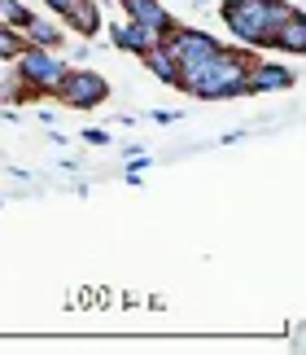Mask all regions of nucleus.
<instances>
[{"label": "nucleus", "instance_id": "4468645a", "mask_svg": "<svg viewBox=\"0 0 306 355\" xmlns=\"http://www.w3.org/2000/svg\"><path fill=\"white\" fill-rule=\"evenodd\" d=\"M35 18V9L31 5H22V0H0V22L13 26V31H26Z\"/></svg>", "mask_w": 306, "mask_h": 355}, {"label": "nucleus", "instance_id": "6e6552de", "mask_svg": "<svg viewBox=\"0 0 306 355\" xmlns=\"http://www.w3.org/2000/svg\"><path fill=\"white\" fill-rule=\"evenodd\" d=\"M57 22L66 26V31H75L79 40H96L105 31V9H101V0H75Z\"/></svg>", "mask_w": 306, "mask_h": 355}, {"label": "nucleus", "instance_id": "20e7f679", "mask_svg": "<svg viewBox=\"0 0 306 355\" xmlns=\"http://www.w3.org/2000/svg\"><path fill=\"white\" fill-rule=\"evenodd\" d=\"M13 71H18V79L31 88V97H53V92H57V84L66 79V71H71V62L57 58L53 49L22 44V53L13 58Z\"/></svg>", "mask_w": 306, "mask_h": 355}, {"label": "nucleus", "instance_id": "f257e3e1", "mask_svg": "<svg viewBox=\"0 0 306 355\" xmlns=\"http://www.w3.org/2000/svg\"><path fill=\"white\" fill-rule=\"evenodd\" d=\"M298 5L294 0H224L219 5V18L232 31V44L271 53V35L285 18H294Z\"/></svg>", "mask_w": 306, "mask_h": 355}, {"label": "nucleus", "instance_id": "423d86ee", "mask_svg": "<svg viewBox=\"0 0 306 355\" xmlns=\"http://www.w3.org/2000/svg\"><path fill=\"white\" fill-rule=\"evenodd\" d=\"M298 84V71L276 58H258L245 75V97H262V92H289Z\"/></svg>", "mask_w": 306, "mask_h": 355}, {"label": "nucleus", "instance_id": "dca6fc26", "mask_svg": "<svg viewBox=\"0 0 306 355\" xmlns=\"http://www.w3.org/2000/svg\"><path fill=\"white\" fill-rule=\"evenodd\" d=\"M83 145H92V149H109V145H114V136H109L105 128H88V132H83Z\"/></svg>", "mask_w": 306, "mask_h": 355}, {"label": "nucleus", "instance_id": "7ed1b4c3", "mask_svg": "<svg viewBox=\"0 0 306 355\" xmlns=\"http://www.w3.org/2000/svg\"><path fill=\"white\" fill-rule=\"evenodd\" d=\"M162 44H166V53L175 58V71H179L175 88H179V92H188V88H192V79L206 71V62H210L215 53H219V44H224V40L210 35V31H201V26H184V22H179L175 31L162 40Z\"/></svg>", "mask_w": 306, "mask_h": 355}, {"label": "nucleus", "instance_id": "ddd939ff", "mask_svg": "<svg viewBox=\"0 0 306 355\" xmlns=\"http://www.w3.org/2000/svg\"><path fill=\"white\" fill-rule=\"evenodd\" d=\"M0 101H35L31 88L18 79V71H13V62H0Z\"/></svg>", "mask_w": 306, "mask_h": 355}, {"label": "nucleus", "instance_id": "9b49d317", "mask_svg": "<svg viewBox=\"0 0 306 355\" xmlns=\"http://www.w3.org/2000/svg\"><path fill=\"white\" fill-rule=\"evenodd\" d=\"M22 40L26 44H39V49H53V53H62L66 49V26L62 22H53V18H31V26L22 31Z\"/></svg>", "mask_w": 306, "mask_h": 355}, {"label": "nucleus", "instance_id": "39448f33", "mask_svg": "<svg viewBox=\"0 0 306 355\" xmlns=\"http://www.w3.org/2000/svg\"><path fill=\"white\" fill-rule=\"evenodd\" d=\"M53 101H62L66 110H96V105L109 101V79L92 66H71L57 92H53Z\"/></svg>", "mask_w": 306, "mask_h": 355}, {"label": "nucleus", "instance_id": "412c9836", "mask_svg": "<svg viewBox=\"0 0 306 355\" xmlns=\"http://www.w3.org/2000/svg\"><path fill=\"white\" fill-rule=\"evenodd\" d=\"M166 5H171V0H166Z\"/></svg>", "mask_w": 306, "mask_h": 355}, {"label": "nucleus", "instance_id": "1a4fd4ad", "mask_svg": "<svg viewBox=\"0 0 306 355\" xmlns=\"http://www.w3.org/2000/svg\"><path fill=\"white\" fill-rule=\"evenodd\" d=\"M109 44H114L118 53H132V58H141V53H145L149 44H158V35H153L145 22H132V18H123V22H114V26H109Z\"/></svg>", "mask_w": 306, "mask_h": 355}, {"label": "nucleus", "instance_id": "2eb2a0df", "mask_svg": "<svg viewBox=\"0 0 306 355\" xmlns=\"http://www.w3.org/2000/svg\"><path fill=\"white\" fill-rule=\"evenodd\" d=\"M22 44H26V40H22V31H13V26H5V22H0V62H13V58L22 53Z\"/></svg>", "mask_w": 306, "mask_h": 355}, {"label": "nucleus", "instance_id": "0eeeda50", "mask_svg": "<svg viewBox=\"0 0 306 355\" xmlns=\"http://www.w3.org/2000/svg\"><path fill=\"white\" fill-rule=\"evenodd\" d=\"M118 9H123V18H132V22H145L158 40H166L175 31V13H171V5L166 0H118Z\"/></svg>", "mask_w": 306, "mask_h": 355}, {"label": "nucleus", "instance_id": "f03ea898", "mask_svg": "<svg viewBox=\"0 0 306 355\" xmlns=\"http://www.w3.org/2000/svg\"><path fill=\"white\" fill-rule=\"evenodd\" d=\"M258 62V49H245V44H219V53L206 62V71L192 79V88L184 97L192 101H232V97H245V75L249 66Z\"/></svg>", "mask_w": 306, "mask_h": 355}, {"label": "nucleus", "instance_id": "f3484780", "mask_svg": "<svg viewBox=\"0 0 306 355\" xmlns=\"http://www.w3.org/2000/svg\"><path fill=\"white\" fill-rule=\"evenodd\" d=\"M88 58H92V40H83V44H75V49H71V58H66V62H71V66H83Z\"/></svg>", "mask_w": 306, "mask_h": 355}, {"label": "nucleus", "instance_id": "9d476101", "mask_svg": "<svg viewBox=\"0 0 306 355\" xmlns=\"http://www.w3.org/2000/svg\"><path fill=\"white\" fill-rule=\"evenodd\" d=\"M271 53H285V58H302L306 53V13L298 9L294 18H285L271 35Z\"/></svg>", "mask_w": 306, "mask_h": 355}, {"label": "nucleus", "instance_id": "6ab92c4d", "mask_svg": "<svg viewBox=\"0 0 306 355\" xmlns=\"http://www.w3.org/2000/svg\"><path fill=\"white\" fill-rule=\"evenodd\" d=\"M153 123H162V128L166 123H179V110H153Z\"/></svg>", "mask_w": 306, "mask_h": 355}, {"label": "nucleus", "instance_id": "f8f14e48", "mask_svg": "<svg viewBox=\"0 0 306 355\" xmlns=\"http://www.w3.org/2000/svg\"><path fill=\"white\" fill-rule=\"evenodd\" d=\"M141 62L149 66V75L158 79V84H171V88H175L179 71H175V58H171V53H166V44H162V40H158V44H149V49L141 53Z\"/></svg>", "mask_w": 306, "mask_h": 355}, {"label": "nucleus", "instance_id": "aec40b11", "mask_svg": "<svg viewBox=\"0 0 306 355\" xmlns=\"http://www.w3.org/2000/svg\"><path fill=\"white\" fill-rule=\"evenodd\" d=\"M0 207H5V198H0Z\"/></svg>", "mask_w": 306, "mask_h": 355}, {"label": "nucleus", "instance_id": "a211bd4d", "mask_svg": "<svg viewBox=\"0 0 306 355\" xmlns=\"http://www.w3.org/2000/svg\"><path fill=\"white\" fill-rule=\"evenodd\" d=\"M71 5H75V0H44V9L53 13V18H62V13L71 9Z\"/></svg>", "mask_w": 306, "mask_h": 355}]
</instances>
